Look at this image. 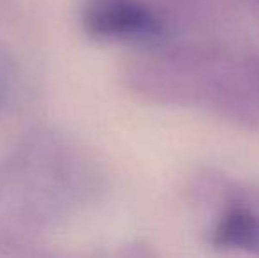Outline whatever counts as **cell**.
I'll return each mask as SVG.
<instances>
[{
    "instance_id": "obj_1",
    "label": "cell",
    "mask_w": 259,
    "mask_h": 258,
    "mask_svg": "<svg viewBox=\"0 0 259 258\" xmlns=\"http://www.w3.org/2000/svg\"><path fill=\"white\" fill-rule=\"evenodd\" d=\"M83 25L92 38L150 41L162 34L160 16L141 0H87Z\"/></svg>"
},
{
    "instance_id": "obj_2",
    "label": "cell",
    "mask_w": 259,
    "mask_h": 258,
    "mask_svg": "<svg viewBox=\"0 0 259 258\" xmlns=\"http://www.w3.org/2000/svg\"><path fill=\"white\" fill-rule=\"evenodd\" d=\"M211 244L219 249L259 251V216L247 207H231L217 221Z\"/></svg>"
},
{
    "instance_id": "obj_3",
    "label": "cell",
    "mask_w": 259,
    "mask_h": 258,
    "mask_svg": "<svg viewBox=\"0 0 259 258\" xmlns=\"http://www.w3.org/2000/svg\"><path fill=\"white\" fill-rule=\"evenodd\" d=\"M2 99H4V87H2V83H0V103H2Z\"/></svg>"
}]
</instances>
